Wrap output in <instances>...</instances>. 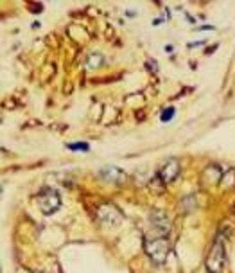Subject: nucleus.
<instances>
[{
    "label": "nucleus",
    "instance_id": "nucleus-1",
    "mask_svg": "<svg viewBox=\"0 0 235 273\" xmlns=\"http://www.w3.org/2000/svg\"><path fill=\"white\" fill-rule=\"evenodd\" d=\"M171 245L167 241V237H154L153 241H146V252L156 264H162L167 261L169 255Z\"/></svg>",
    "mask_w": 235,
    "mask_h": 273
},
{
    "label": "nucleus",
    "instance_id": "nucleus-2",
    "mask_svg": "<svg viewBox=\"0 0 235 273\" xmlns=\"http://www.w3.org/2000/svg\"><path fill=\"white\" fill-rule=\"evenodd\" d=\"M38 207L43 214H47V216L54 214V212L61 207V198H59L58 191H54V189H50V187L42 189V193L38 194Z\"/></svg>",
    "mask_w": 235,
    "mask_h": 273
},
{
    "label": "nucleus",
    "instance_id": "nucleus-3",
    "mask_svg": "<svg viewBox=\"0 0 235 273\" xmlns=\"http://www.w3.org/2000/svg\"><path fill=\"white\" fill-rule=\"evenodd\" d=\"M223 266H224V247H223L221 237H217V241L214 242L212 250L208 254L207 269H208V273H221L223 271Z\"/></svg>",
    "mask_w": 235,
    "mask_h": 273
},
{
    "label": "nucleus",
    "instance_id": "nucleus-4",
    "mask_svg": "<svg viewBox=\"0 0 235 273\" xmlns=\"http://www.w3.org/2000/svg\"><path fill=\"white\" fill-rule=\"evenodd\" d=\"M178 174H180V164H178V160H173V158L167 160L162 166V169L158 171V178L163 184H169V181L176 180Z\"/></svg>",
    "mask_w": 235,
    "mask_h": 273
},
{
    "label": "nucleus",
    "instance_id": "nucleus-5",
    "mask_svg": "<svg viewBox=\"0 0 235 273\" xmlns=\"http://www.w3.org/2000/svg\"><path fill=\"white\" fill-rule=\"evenodd\" d=\"M100 176H103L104 180L112 181V184H119V181H122L124 178H126L124 176V171L117 169V167H113V166L104 167V169L100 171Z\"/></svg>",
    "mask_w": 235,
    "mask_h": 273
},
{
    "label": "nucleus",
    "instance_id": "nucleus-6",
    "mask_svg": "<svg viewBox=\"0 0 235 273\" xmlns=\"http://www.w3.org/2000/svg\"><path fill=\"white\" fill-rule=\"evenodd\" d=\"M174 115H176V108L169 106L162 112V117H160V119H162V123H169V120L174 119Z\"/></svg>",
    "mask_w": 235,
    "mask_h": 273
},
{
    "label": "nucleus",
    "instance_id": "nucleus-7",
    "mask_svg": "<svg viewBox=\"0 0 235 273\" xmlns=\"http://www.w3.org/2000/svg\"><path fill=\"white\" fill-rule=\"evenodd\" d=\"M70 151H88L90 149V144L88 142H70L66 144Z\"/></svg>",
    "mask_w": 235,
    "mask_h": 273
}]
</instances>
